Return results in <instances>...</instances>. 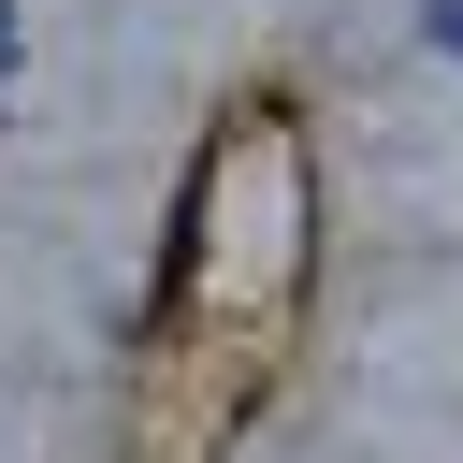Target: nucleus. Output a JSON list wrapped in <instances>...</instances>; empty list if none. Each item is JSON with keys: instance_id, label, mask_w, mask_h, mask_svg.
Returning <instances> with one entry per match:
<instances>
[{"instance_id": "obj_1", "label": "nucleus", "mask_w": 463, "mask_h": 463, "mask_svg": "<svg viewBox=\"0 0 463 463\" xmlns=\"http://www.w3.org/2000/svg\"><path fill=\"white\" fill-rule=\"evenodd\" d=\"M420 29H434V43H449V58H463V0H434V14H420Z\"/></svg>"}, {"instance_id": "obj_2", "label": "nucleus", "mask_w": 463, "mask_h": 463, "mask_svg": "<svg viewBox=\"0 0 463 463\" xmlns=\"http://www.w3.org/2000/svg\"><path fill=\"white\" fill-rule=\"evenodd\" d=\"M0 72H14V0H0Z\"/></svg>"}]
</instances>
